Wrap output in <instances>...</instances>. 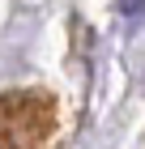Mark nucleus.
<instances>
[{"label": "nucleus", "mask_w": 145, "mask_h": 149, "mask_svg": "<svg viewBox=\"0 0 145 149\" xmlns=\"http://www.w3.org/2000/svg\"><path fill=\"white\" fill-rule=\"evenodd\" d=\"M120 17H128V22L145 17V0H120Z\"/></svg>", "instance_id": "nucleus-1"}]
</instances>
